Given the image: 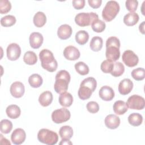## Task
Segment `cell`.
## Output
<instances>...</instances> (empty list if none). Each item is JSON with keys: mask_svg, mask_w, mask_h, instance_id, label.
I'll return each mask as SVG.
<instances>
[{"mask_svg": "<svg viewBox=\"0 0 145 145\" xmlns=\"http://www.w3.org/2000/svg\"><path fill=\"white\" fill-rule=\"evenodd\" d=\"M39 58L43 69L49 72H54L57 70L58 63L51 51L46 49L41 50L39 53Z\"/></svg>", "mask_w": 145, "mask_h": 145, "instance_id": "obj_1", "label": "cell"}, {"mask_svg": "<svg viewBox=\"0 0 145 145\" xmlns=\"http://www.w3.org/2000/svg\"><path fill=\"white\" fill-rule=\"evenodd\" d=\"M55 79L54 85L55 91L59 94L66 92L71 79L69 72L65 70H60L57 73Z\"/></svg>", "mask_w": 145, "mask_h": 145, "instance_id": "obj_2", "label": "cell"}, {"mask_svg": "<svg viewBox=\"0 0 145 145\" xmlns=\"http://www.w3.org/2000/svg\"><path fill=\"white\" fill-rule=\"evenodd\" d=\"M120 5L116 1L107 2L102 11V17L106 22L113 20L120 11Z\"/></svg>", "mask_w": 145, "mask_h": 145, "instance_id": "obj_3", "label": "cell"}, {"mask_svg": "<svg viewBox=\"0 0 145 145\" xmlns=\"http://www.w3.org/2000/svg\"><path fill=\"white\" fill-rule=\"evenodd\" d=\"M37 139L41 143L48 144H56L58 140V134L47 129H41L39 130L37 134Z\"/></svg>", "mask_w": 145, "mask_h": 145, "instance_id": "obj_4", "label": "cell"}, {"mask_svg": "<svg viewBox=\"0 0 145 145\" xmlns=\"http://www.w3.org/2000/svg\"><path fill=\"white\" fill-rule=\"evenodd\" d=\"M99 16L96 13L80 12L75 17V22L80 27H86L91 25L95 20L99 19Z\"/></svg>", "mask_w": 145, "mask_h": 145, "instance_id": "obj_5", "label": "cell"}, {"mask_svg": "<svg viewBox=\"0 0 145 145\" xmlns=\"http://www.w3.org/2000/svg\"><path fill=\"white\" fill-rule=\"evenodd\" d=\"M70 117L71 114L70 111L65 108L56 109L52 113V121L56 123L65 122L70 118Z\"/></svg>", "mask_w": 145, "mask_h": 145, "instance_id": "obj_6", "label": "cell"}, {"mask_svg": "<svg viewBox=\"0 0 145 145\" xmlns=\"http://www.w3.org/2000/svg\"><path fill=\"white\" fill-rule=\"evenodd\" d=\"M126 104L127 107L131 109L142 110L145 106V100L142 96L133 95L128 98Z\"/></svg>", "mask_w": 145, "mask_h": 145, "instance_id": "obj_7", "label": "cell"}, {"mask_svg": "<svg viewBox=\"0 0 145 145\" xmlns=\"http://www.w3.org/2000/svg\"><path fill=\"white\" fill-rule=\"evenodd\" d=\"M122 59L123 63L129 67L137 66L139 62L138 56L131 50H126L123 53Z\"/></svg>", "mask_w": 145, "mask_h": 145, "instance_id": "obj_8", "label": "cell"}, {"mask_svg": "<svg viewBox=\"0 0 145 145\" xmlns=\"http://www.w3.org/2000/svg\"><path fill=\"white\" fill-rule=\"evenodd\" d=\"M7 58L10 61H16L20 56L21 48L16 43L9 44L6 49Z\"/></svg>", "mask_w": 145, "mask_h": 145, "instance_id": "obj_9", "label": "cell"}, {"mask_svg": "<svg viewBox=\"0 0 145 145\" xmlns=\"http://www.w3.org/2000/svg\"><path fill=\"white\" fill-rule=\"evenodd\" d=\"M120 46L117 45L106 46L105 56L108 60L112 62H115L118 60L120 57Z\"/></svg>", "mask_w": 145, "mask_h": 145, "instance_id": "obj_10", "label": "cell"}, {"mask_svg": "<svg viewBox=\"0 0 145 145\" xmlns=\"http://www.w3.org/2000/svg\"><path fill=\"white\" fill-rule=\"evenodd\" d=\"M25 132L21 128H17L15 129L11 135V140L12 143L16 145L22 144L25 140Z\"/></svg>", "mask_w": 145, "mask_h": 145, "instance_id": "obj_11", "label": "cell"}, {"mask_svg": "<svg viewBox=\"0 0 145 145\" xmlns=\"http://www.w3.org/2000/svg\"><path fill=\"white\" fill-rule=\"evenodd\" d=\"M63 54L65 58L70 61H75L80 56L79 50L76 47L72 45L66 46L63 50Z\"/></svg>", "mask_w": 145, "mask_h": 145, "instance_id": "obj_12", "label": "cell"}, {"mask_svg": "<svg viewBox=\"0 0 145 145\" xmlns=\"http://www.w3.org/2000/svg\"><path fill=\"white\" fill-rule=\"evenodd\" d=\"M10 91L14 97L20 98L24 95L25 92L24 84L20 82H15L11 85Z\"/></svg>", "mask_w": 145, "mask_h": 145, "instance_id": "obj_13", "label": "cell"}, {"mask_svg": "<svg viewBox=\"0 0 145 145\" xmlns=\"http://www.w3.org/2000/svg\"><path fill=\"white\" fill-rule=\"evenodd\" d=\"M133 88V83L127 78L122 80L118 84V91L120 94L122 95H126L129 94Z\"/></svg>", "mask_w": 145, "mask_h": 145, "instance_id": "obj_14", "label": "cell"}, {"mask_svg": "<svg viewBox=\"0 0 145 145\" xmlns=\"http://www.w3.org/2000/svg\"><path fill=\"white\" fill-rule=\"evenodd\" d=\"M100 97L104 101H111L114 97V92L112 87L108 86H103L99 91Z\"/></svg>", "mask_w": 145, "mask_h": 145, "instance_id": "obj_15", "label": "cell"}, {"mask_svg": "<svg viewBox=\"0 0 145 145\" xmlns=\"http://www.w3.org/2000/svg\"><path fill=\"white\" fill-rule=\"evenodd\" d=\"M29 40L30 46L33 49H38L42 44L44 38L40 33L33 32L30 35Z\"/></svg>", "mask_w": 145, "mask_h": 145, "instance_id": "obj_16", "label": "cell"}, {"mask_svg": "<svg viewBox=\"0 0 145 145\" xmlns=\"http://www.w3.org/2000/svg\"><path fill=\"white\" fill-rule=\"evenodd\" d=\"M105 126L110 129H116L120 125V118L115 114L108 115L104 120Z\"/></svg>", "mask_w": 145, "mask_h": 145, "instance_id": "obj_17", "label": "cell"}, {"mask_svg": "<svg viewBox=\"0 0 145 145\" xmlns=\"http://www.w3.org/2000/svg\"><path fill=\"white\" fill-rule=\"evenodd\" d=\"M72 32V28L68 24H62L58 28L57 35L61 40H66L70 37Z\"/></svg>", "mask_w": 145, "mask_h": 145, "instance_id": "obj_18", "label": "cell"}, {"mask_svg": "<svg viewBox=\"0 0 145 145\" xmlns=\"http://www.w3.org/2000/svg\"><path fill=\"white\" fill-rule=\"evenodd\" d=\"M53 99V94L49 91L43 92L39 97V103L44 107L48 106L51 104Z\"/></svg>", "mask_w": 145, "mask_h": 145, "instance_id": "obj_19", "label": "cell"}, {"mask_svg": "<svg viewBox=\"0 0 145 145\" xmlns=\"http://www.w3.org/2000/svg\"><path fill=\"white\" fill-rule=\"evenodd\" d=\"M58 101L62 106L69 107L73 103V97L70 93L65 92L60 94Z\"/></svg>", "mask_w": 145, "mask_h": 145, "instance_id": "obj_20", "label": "cell"}, {"mask_svg": "<svg viewBox=\"0 0 145 145\" xmlns=\"http://www.w3.org/2000/svg\"><path fill=\"white\" fill-rule=\"evenodd\" d=\"M139 17L136 12H129L123 17V23L127 26H133L139 21Z\"/></svg>", "mask_w": 145, "mask_h": 145, "instance_id": "obj_21", "label": "cell"}, {"mask_svg": "<svg viewBox=\"0 0 145 145\" xmlns=\"http://www.w3.org/2000/svg\"><path fill=\"white\" fill-rule=\"evenodd\" d=\"M6 113L7 116L12 119L18 118L21 113V110L16 105H10L8 106L6 109Z\"/></svg>", "mask_w": 145, "mask_h": 145, "instance_id": "obj_22", "label": "cell"}, {"mask_svg": "<svg viewBox=\"0 0 145 145\" xmlns=\"http://www.w3.org/2000/svg\"><path fill=\"white\" fill-rule=\"evenodd\" d=\"M113 109L116 114L122 115L127 111L128 107L125 101L118 100L114 103Z\"/></svg>", "mask_w": 145, "mask_h": 145, "instance_id": "obj_23", "label": "cell"}, {"mask_svg": "<svg viewBox=\"0 0 145 145\" xmlns=\"http://www.w3.org/2000/svg\"><path fill=\"white\" fill-rule=\"evenodd\" d=\"M33 22L36 27H42L46 22V16L44 12L39 11L34 15Z\"/></svg>", "mask_w": 145, "mask_h": 145, "instance_id": "obj_24", "label": "cell"}, {"mask_svg": "<svg viewBox=\"0 0 145 145\" xmlns=\"http://www.w3.org/2000/svg\"><path fill=\"white\" fill-rule=\"evenodd\" d=\"M92 92H93L89 87L80 84L78 92V95L81 100H85L88 99L91 96Z\"/></svg>", "mask_w": 145, "mask_h": 145, "instance_id": "obj_25", "label": "cell"}, {"mask_svg": "<svg viewBox=\"0 0 145 145\" xmlns=\"http://www.w3.org/2000/svg\"><path fill=\"white\" fill-rule=\"evenodd\" d=\"M103 45V40L101 37L95 36L92 38L90 43L89 47L92 51L99 52L100 51Z\"/></svg>", "mask_w": 145, "mask_h": 145, "instance_id": "obj_26", "label": "cell"}, {"mask_svg": "<svg viewBox=\"0 0 145 145\" xmlns=\"http://www.w3.org/2000/svg\"><path fill=\"white\" fill-rule=\"evenodd\" d=\"M89 39L88 33L84 30H80L75 34L76 42L79 45H83L86 44Z\"/></svg>", "mask_w": 145, "mask_h": 145, "instance_id": "obj_27", "label": "cell"}, {"mask_svg": "<svg viewBox=\"0 0 145 145\" xmlns=\"http://www.w3.org/2000/svg\"><path fill=\"white\" fill-rule=\"evenodd\" d=\"M60 137L63 139H70L73 135L72 128L67 125L62 126L59 130Z\"/></svg>", "mask_w": 145, "mask_h": 145, "instance_id": "obj_28", "label": "cell"}, {"mask_svg": "<svg viewBox=\"0 0 145 145\" xmlns=\"http://www.w3.org/2000/svg\"><path fill=\"white\" fill-rule=\"evenodd\" d=\"M128 122L133 126H138L143 122V117L140 114L138 113H131L128 117Z\"/></svg>", "mask_w": 145, "mask_h": 145, "instance_id": "obj_29", "label": "cell"}, {"mask_svg": "<svg viewBox=\"0 0 145 145\" xmlns=\"http://www.w3.org/2000/svg\"><path fill=\"white\" fill-rule=\"evenodd\" d=\"M43 82L42 77L38 74H33L28 78V83L33 88L40 87Z\"/></svg>", "mask_w": 145, "mask_h": 145, "instance_id": "obj_30", "label": "cell"}, {"mask_svg": "<svg viewBox=\"0 0 145 145\" xmlns=\"http://www.w3.org/2000/svg\"><path fill=\"white\" fill-rule=\"evenodd\" d=\"M23 61L27 65H35L37 61V57L36 53L32 51H27L23 57Z\"/></svg>", "mask_w": 145, "mask_h": 145, "instance_id": "obj_31", "label": "cell"}, {"mask_svg": "<svg viewBox=\"0 0 145 145\" xmlns=\"http://www.w3.org/2000/svg\"><path fill=\"white\" fill-rule=\"evenodd\" d=\"M125 71L124 65L120 62H115L113 65V67L111 75L114 77H118L122 75Z\"/></svg>", "mask_w": 145, "mask_h": 145, "instance_id": "obj_32", "label": "cell"}, {"mask_svg": "<svg viewBox=\"0 0 145 145\" xmlns=\"http://www.w3.org/2000/svg\"><path fill=\"white\" fill-rule=\"evenodd\" d=\"M76 71L82 75H86L89 73L88 66L83 62H78L74 65Z\"/></svg>", "mask_w": 145, "mask_h": 145, "instance_id": "obj_33", "label": "cell"}, {"mask_svg": "<svg viewBox=\"0 0 145 145\" xmlns=\"http://www.w3.org/2000/svg\"><path fill=\"white\" fill-rule=\"evenodd\" d=\"M131 75L133 78L135 80H142L145 78V70L142 67H138L135 69L131 71Z\"/></svg>", "mask_w": 145, "mask_h": 145, "instance_id": "obj_34", "label": "cell"}, {"mask_svg": "<svg viewBox=\"0 0 145 145\" xmlns=\"http://www.w3.org/2000/svg\"><path fill=\"white\" fill-rule=\"evenodd\" d=\"M16 18L14 16L8 15L2 17L1 19V24L5 27L12 26L16 23Z\"/></svg>", "mask_w": 145, "mask_h": 145, "instance_id": "obj_35", "label": "cell"}, {"mask_svg": "<svg viewBox=\"0 0 145 145\" xmlns=\"http://www.w3.org/2000/svg\"><path fill=\"white\" fill-rule=\"evenodd\" d=\"M105 23L104 22H103L101 20L97 19L95 20L92 24H91V27L92 30L97 33H101L104 31L105 29Z\"/></svg>", "mask_w": 145, "mask_h": 145, "instance_id": "obj_36", "label": "cell"}, {"mask_svg": "<svg viewBox=\"0 0 145 145\" xmlns=\"http://www.w3.org/2000/svg\"><path fill=\"white\" fill-rule=\"evenodd\" d=\"M1 131L3 134L9 133L12 129V122L7 119H4L1 121Z\"/></svg>", "mask_w": 145, "mask_h": 145, "instance_id": "obj_37", "label": "cell"}, {"mask_svg": "<svg viewBox=\"0 0 145 145\" xmlns=\"http://www.w3.org/2000/svg\"><path fill=\"white\" fill-rule=\"evenodd\" d=\"M80 84L86 86L91 88L92 92H94L96 88L97 82L96 79L93 77H88L84 79L80 83Z\"/></svg>", "mask_w": 145, "mask_h": 145, "instance_id": "obj_38", "label": "cell"}, {"mask_svg": "<svg viewBox=\"0 0 145 145\" xmlns=\"http://www.w3.org/2000/svg\"><path fill=\"white\" fill-rule=\"evenodd\" d=\"M113 65H114L113 62L106 59L103 61V62L101 63L100 66V69L103 72L106 74H108V73L110 74L113 67Z\"/></svg>", "mask_w": 145, "mask_h": 145, "instance_id": "obj_39", "label": "cell"}, {"mask_svg": "<svg viewBox=\"0 0 145 145\" xmlns=\"http://www.w3.org/2000/svg\"><path fill=\"white\" fill-rule=\"evenodd\" d=\"M11 8V4L8 0H1L0 1V12L1 14H7Z\"/></svg>", "mask_w": 145, "mask_h": 145, "instance_id": "obj_40", "label": "cell"}, {"mask_svg": "<svg viewBox=\"0 0 145 145\" xmlns=\"http://www.w3.org/2000/svg\"><path fill=\"white\" fill-rule=\"evenodd\" d=\"M125 5L127 10L130 12H134L138 7V2L136 0H127L125 2Z\"/></svg>", "mask_w": 145, "mask_h": 145, "instance_id": "obj_41", "label": "cell"}, {"mask_svg": "<svg viewBox=\"0 0 145 145\" xmlns=\"http://www.w3.org/2000/svg\"><path fill=\"white\" fill-rule=\"evenodd\" d=\"M87 110L91 113H96L99 110V105L95 101H89L87 103Z\"/></svg>", "mask_w": 145, "mask_h": 145, "instance_id": "obj_42", "label": "cell"}, {"mask_svg": "<svg viewBox=\"0 0 145 145\" xmlns=\"http://www.w3.org/2000/svg\"><path fill=\"white\" fill-rule=\"evenodd\" d=\"M72 6L76 10H80L85 6L84 0H73L72 2Z\"/></svg>", "mask_w": 145, "mask_h": 145, "instance_id": "obj_43", "label": "cell"}, {"mask_svg": "<svg viewBox=\"0 0 145 145\" xmlns=\"http://www.w3.org/2000/svg\"><path fill=\"white\" fill-rule=\"evenodd\" d=\"M88 3L89 5L93 8H98L100 7L102 1L101 0H88Z\"/></svg>", "mask_w": 145, "mask_h": 145, "instance_id": "obj_44", "label": "cell"}, {"mask_svg": "<svg viewBox=\"0 0 145 145\" xmlns=\"http://www.w3.org/2000/svg\"><path fill=\"white\" fill-rule=\"evenodd\" d=\"M0 137H1V138H0V140H1L0 143H1V144H5L11 145V143L8 141V140H7L6 138H4L2 134H0Z\"/></svg>", "mask_w": 145, "mask_h": 145, "instance_id": "obj_45", "label": "cell"}, {"mask_svg": "<svg viewBox=\"0 0 145 145\" xmlns=\"http://www.w3.org/2000/svg\"><path fill=\"white\" fill-rule=\"evenodd\" d=\"M72 143L69 140V139H62L61 141L59 143V144H66V145H69V144H72Z\"/></svg>", "mask_w": 145, "mask_h": 145, "instance_id": "obj_46", "label": "cell"}, {"mask_svg": "<svg viewBox=\"0 0 145 145\" xmlns=\"http://www.w3.org/2000/svg\"><path fill=\"white\" fill-rule=\"evenodd\" d=\"M144 24L145 22L143 21L141 24H140L139 26V30L143 35L144 34Z\"/></svg>", "mask_w": 145, "mask_h": 145, "instance_id": "obj_47", "label": "cell"}]
</instances>
